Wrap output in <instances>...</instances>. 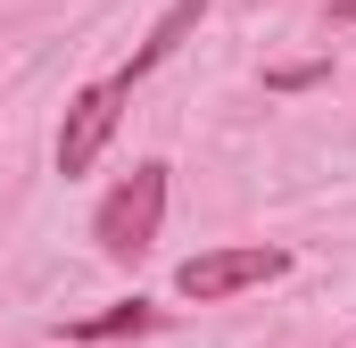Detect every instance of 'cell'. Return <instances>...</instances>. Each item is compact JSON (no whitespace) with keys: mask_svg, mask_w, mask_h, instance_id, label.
I'll return each instance as SVG.
<instances>
[{"mask_svg":"<svg viewBox=\"0 0 356 348\" xmlns=\"http://www.w3.org/2000/svg\"><path fill=\"white\" fill-rule=\"evenodd\" d=\"M166 174H175L166 158H141V166L99 199V216H91L99 258L133 265V258H149V249H158V224H166Z\"/></svg>","mask_w":356,"mask_h":348,"instance_id":"6da1fadb","label":"cell"},{"mask_svg":"<svg viewBox=\"0 0 356 348\" xmlns=\"http://www.w3.org/2000/svg\"><path fill=\"white\" fill-rule=\"evenodd\" d=\"M124 100H133V84H124V75L83 84L75 100H67V125H58V174H67V182L99 166V150L116 141V116H124Z\"/></svg>","mask_w":356,"mask_h":348,"instance_id":"7a4b0ae2","label":"cell"},{"mask_svg":"<svg viewBox=\"0 0 356 348\" xmlns=\"http://www.w3.org/2000/svg\"><path fill=\"white\" fill-rule=\"evenodd\" d=\"M282 274H290V249H199V258H182L175 290L199 299V307H216V299H241V290L282 282Z\"/></svg>","mask_w":356,"mask_h":348,"instance_id":"3957f363","label":"cell"},{"mask_svg":"<svg viewBox=\"0 0 356 348\" xmlns=\"http://www.w3.org/2000/svg\"><path fill=\"white\" fill-rule=\"evenodd\" d=\"M207 8H216V0H175V8H166V17L149 25V42L133 50V67H116V75H124V84H141V75H158V67H166V58L182 50V42L199 33V17H207Z\"/></svg>","mask_w":356,"mask_h":348,"instance_id":"277c9868","label":"cell"},{"mask_svg":"<svg viewBox=\"0 0 356 348\" xmlns=\"http://www.w3.org/2000/svg\"><path fill=\"white\" fill-rule=\"evenodd\" d=\"M166 324V307H149V299H116V307H99L83 324H58V340H133V332H158Z\"/></svg>","mask_w":356,"mask_h":348,"instance_id":"5b68a950","label":"cell"},{"mask_svg":"<svg viewBox=\"0 0 356 348\" xmlns=\"http://www.w3.org/2000/svg\"><path fill=\"white\" fill-rule=\"evenodd\" d=\"M323 75H332L323 58H298V67H273L266 84H273V91H307V84H323Z\"/></svg>","mask_w":356,"mask_h":348,"instance_id":"8992f818","label":"cell"},{"mask_svg":"<svg viewBox=\"0 0 356 348\" xmlns=\"http://www.w3.org/2000/svg\"><path fill=\"white\" fill-rule=\"evenodd\" d=\"M332 25H356V0H332Z\"/></svg>","mask_w":356,"mask_h":348,"instance_id":"52a82bcc","label":"cell"}]
</instances>
